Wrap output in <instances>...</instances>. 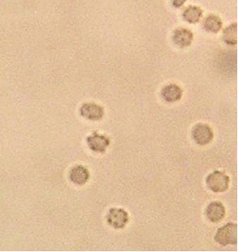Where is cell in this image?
Segmentation results:
<instances>
[{"label": "cell", "mask_w": 238, "mask_h": 252, "mask_svg": "<svg viewBox=\"0 0 238 252\" xmlns=\"http://www.w3.org/2000/svg\"><path fill=\"white\" fill-rule=\"evenodd\" d=\"M215 241L222 245H236L238 243V225L233 222H228L220 227L214 237Z\"/></svg>", "instance_id": "cell-1"}, {"label": "cell", "mask_w": 238, "mask_h": 252, "mask_svg": "<svg viewBox=\"0 0 238 252\" xmlns=\"http://www.w3.org/2000/svg\"><path fill=\"white\" fill-rule=\"evenodd\" d=\"M206 183L213 192H224L229 188L230 178L224 172L215 170L207 176Z\"/></svg>", "instance_id": "cell-2"}, {"label": "cell", "mask_w": 238, "mask_h": 252, "mask_svg": "<svg viewBox=\"0 0 238 252\" xmlns=\"http://www.w3.org/2000/svg\"><path fill=\"white\" fill-rule=\"evenodd\" d=\"M192 134L194 141L200 146L207 145L213 139V130L207 124H197L192 129Z\"/></svg>", "instance_id": "cell-3"}, {"label": "cell", "mask_w": 238, "mask_h": 252, "mask_svg": "<svg viewBox=\"0 0 238 252\" xmlns=\"http://www.w3.org/2000/svg\"><path fill=\"white\" fill-rule=\"evenodd\" d=\"M107 223L115 229H122L128 223L129 214L125 209L112 208L109 210L107 217Z\"/></svg>", "instance_id": "cell-4"}, {"label": "cell", "mask_w": 238, "mask_h": 252, "mask_svg": "<svg viewBox=\"0 0 238 252\" xmlns=\"http://www.w3.org/2000/svg\"><path fill=\"white\" fill-rule=\"evenodd\" d=\"M88 146L91 151L99 154H104L110 144V139L107 136L94 131L86 139Z\"/></svg>", "instance_id": "cell-5"}, {"label": "cell", "mask_w": 238, "mask_h": 252, "mask_svg": "<svg viewBox=\"0 0 238 252\" xmlns=\"http://www.w3.org/2000/svg\"><path fill=\"white\" fill-rule=\"evenodd\" d=\"M80 114L83 118L91 121H99L103 118L105 110L103 107L94 102L83 104L80 108Z\"/></svg>", "instance_id": "cell-6"}, {"label": "cell", "mask_w": 238, "mask_h": 252, "mask_svg": "<svg viewBox=\"0 0 238 252\" xmlns=\"http://www.w3.org/2000/svg\"><path fill=\"white\" fill-rule=\"evenodd\" d=\"M172 38L179 48H188L193 43L194 33L186 28H178L172 34Z\"/></svg>", "instance_id": "cell-7"}, {"label": "cell", "mask_w": 238, "mask_h": 252, "mask_svg": "<svg viewBox=\"0 0 238 252\" xmlns=\"http://www.w3.org/2000/svg\"><path fill=\"white\" fill-rule=\"evenodd\" d=\"M206 215L208 220L214 223L221 222L226 216V209L220 201H213L207 206Z\"/></svg>", "instance_id": "cell-8"}, {"label": "cell", "mask_w": 238, "mask_h": 252, "mask_svg": "<svg viewBox=\"0 0 238 252\" xmlns=\"http://www.w3.org/2000/svg\"><path fill=\"white\" fill-rule=\"evenodd\" d=\"M161 94L165 101L176 102H178L182 98L183 90L177 84H170L163 88Z\"/></svg>", "instance_id": "cell-9"}, {"label": "cell", "mask_w": 238, "mask_h": 252, "mask_svg": "<svg viewBox=\"0 0 238 252\" xmlns=\"http://www.w3.org/2000/svg\"><path fill=\"white\" fill-rule=\"evenodd\" d=\"M69 178L71 183L79 186H83L89 181L90 173L86 167L83 165H76L70 170Z\"/></svg>", "instance_id": "cell-10"}, {"label": "cell", "mask_w": 238, "mask_h": 252, "mask_svg": "<svg viewBox=\"0 0 238 252\" xmlns=\"http://www.w3.org/2000/svg\"><path fill=\"white\" fill-rule=\"evenodd\" d=\"M203 16V10L196 5H190L182 13L184 20L190 24H196L200 22Z\"/></svg>", "instance_id": "cell-11"}, {"label": "cell", "mask_w": 238, "mask_h": 252, "mask_svg": "<svg viewBox=\"0 0 238 252\" xmlns=\"http://www.w3.org/2000/svg\"><path fill=\"white\" fill-rule=\"evenodd\" d=\"M203 26L204 29L207 32H211V33H218L222 29L223 22L219 16L216 14H210L205 18Z\"/></svg>", "instance_id": "cell-12"}, {"label": "cell", "mask_w": 238, "mask_h": 252, "mask_svg": "<svg viewBox=\"0 0 238 252\" xmlns=\"http://www.w3.org/2000/svg\"><path fill=\"white\" fill-rule=\"evenodd\" d=\"M223 40L228 45H236L238 44L237 23L231 24L223 31Z\"/></svg>", "instance_id": "cell-13"}, {"label": "cell", "mask_w": 238, "mask_h": 252, "mask_svg": "<svg viewBox=\"0 0 238 252\" xmlns=\"http://www.w3.org/2000/svg\"><path fill=\"white\" fill-rule=\"evenodd\" d=\"M187 1V0H171L172 5H173L174 7L175 8L182 7V6L185 4L186 1Z\"/></svg>", "instance_id": "cell-14"}]
</instances>
